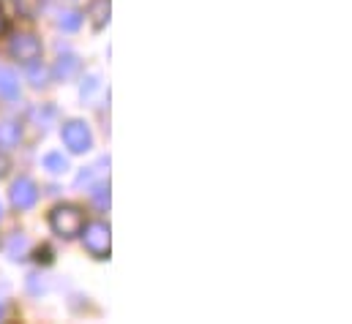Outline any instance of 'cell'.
Listing matches in <instances>:
<instances>
[{
	"label": "cell",
	"instance_id": "cell-1",
	"mask_svg": "<svg viewBox=\"0 0 352 324\" xmlns=\"http://www.w3.org/2000/svg\"><path fill=\"white\" fill-rule=\"evenodd\" d=\"M52 229L58 232V235H66V238H74V235H80L82 232V227H85V218H82V213L80 210H74V207H58L55 213H52Z\"/></svg>",
	"mask_w": 352,
	"mask_h": 324
},
{
	"label": "cell",
	"instance_id": "cell-2",
	"mask_svg": "<svg viewBox=\"0 0 352 324\" xmlns=\"http://www.w3.org/2000/svg\"><path fill=\"white\" fill-rule=\"evenodd\" d=\"M63 142H66V145H69L74 153L88 150V145H90L88 128H85L82 123H69V126L63 128Z\"/></svg>",
	"mask_w": 352,
	"mask_h": 324
},
{
	"label": "cell",
	"instance_id": "cell-3",
	"mask_svg": "<svg viewBox=\"0 0 352 324\" xmlns=\"http://www.w3.org/2000/svg\"><path fill=\"white\" fill-rule=\"evenodd\" d=\"M85 245H88L93 253L104 256L109 251V232L104 227H90L88 235H85Z\"/></svg>",
	"mask_w": 352,
	"mask_h": 324
},
{
	"label": "cell",
	"instance_id": "cell-4",
	"mask_svg": "<svg viewBox=\"0 0 352 324\" xmlns=\"http://www.w3.org/2000/svg\"><path fill=\"white\" fill-rule=\"evenodd\" d=\"M36 202V185L30 180H19L14 185V205L16 207H30Z\"/></svg>",
	"mask_w": 352,
	"mask_h": 324
},
{
	"label": "cell",
	"instance_id": "cell-5",
	"mask_svg": "<svg viewBox=\"0 0 352 324\" xmlns=\"http://www.w3.org/2000/svg\"><path fill=\"white\" fill-rule=\"evenodd\" d=\"M14 55H19L22 60H36V58H38V41L30 38V36H22V38L14 44Z\"/></svg>",
	"mask_w": 352,
	"mask_h": 324
},
{
	"label": "cell",
	"instance_id": "cell-6",
	"mask_svg": "<svg viewBox=\"0 0 352 324\" xmlns=\"http://www.w3.org/2000/svg\"><path fill=\"white\" fill-rule=\"evenodd\" d=\"M0 90H3L6 95H14V93H16V84H14V74H8V71H3V74H0Z\"/></svg>",
	"mask_w": 352,
	"mask_h": 324
},
{
	"label": "cell",
	"instance_id": "cell-7",
	"mask_svg": "<svg viewBox=\"0 0 352 324\" xmlns=\"http://www.w3.org/2000/svg\"><path fill=\"white\" fill-rule=\"evenodd\" d=\"M47 166H52V172H60V169H66V159H60V156H47Z\"/></svg>",
	"mask_w": 352,
	"mask_h": 324
},
{
	"label": "cell",
	"instance_id": "cell-8",
	"mask_svg": "<svg viewBox=\"0 0 352 324\" xmlns=\"http://www.w3.org/2000/svg\"><path fill=\"white\" fill-rule=\"evenodd\" d=\"M6 169H8V159H6V153L0 150V174H6Z\"/></svg>",
	"mask_w": 352,
	"mask_h": 324
}]
</instances>
